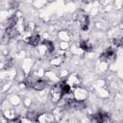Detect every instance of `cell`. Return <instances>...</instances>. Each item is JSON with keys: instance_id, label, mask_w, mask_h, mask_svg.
I'll list each match as a JSON object with an SVG mask.
<instances>
[{"instance_id": "1", "label": "cell", "mask_w": 123, "mask_h": 123, "mask_svg": "<svg viewBox=\"0 0 123 123\" xmlns=\"http://www.w3.org/2000/svg\"><path fill=\"white\" fill-rule=\"evenodd\" d=\"M51 95H52L53 101H55V102L59 101L63 96V93H62V82H60V83L54 85V86L51 89Z\"/></svg>"}, {"instance_id": "2", "label": "cell", "mask_w": 123, "mask_h": 123, "mask_svg": "<svg viewBox=\"0 0 123 123\" xmlns=\"http://www.w3.org/2000/svg\"><path fill=\"white\" fill-rule=\"evenodd\" d=\"M66 107L74 110H82L86 108V104L83 101L75 100V99H68L66 101Z\"/></svg>"}, {"instance_id": "3", "label": "cell", "mask_w": 123, "mask_h": 123, "mask_svg": "<svg viewBox=\"0 0 123 123\" xmlns=\"http://www.w3.org/2000/svg\"><path fill=\"white\" fill-rule=\"evenodd\" d=\"M115 58H116V54L111 48H109L106 51H104L100 57V59L103 61H113Z\"/></svg>"}, {"instance_id": "4", "label": "cell", "mask_w": 123, "mask_h": 123, "mask_svg": "<svg viewBox=\"0 0 123 123\" xmlns=\"http://www.w3.org/2000/svg\"><path fill=\"white\" fill-rule=\"evenodd\" d=\"M92 122H106L108 120H110V116L107 113H103V112H98L96 114L91 115L90 117Z\"/></svg>"}, {"instance_id": "5", "label": "cell", "mask_w": 123, "mask_h": 123, "mask_svg": "<svg viewBox=\"0 0 123 123\" xmlns=\"http://www.w3.org/2000/svg\"><path fill=\"white\" fill-rule=\"evenodd\" d=\"M18 31L16 29H14V27L12 28H7L6 32H5V38H13L15 37L18 36Z\"/></svg>"}, {"instance_id": "6", "label": "cell", "mask_w": 123, "mask_h": 123, "mask_svg": "<svg viewBox=\"0 0 123 123\" xmlns=\"http://www.w3.org/2000/svg\"><path fill=\"white\" fill-rule=\"evenodd\" d=\"M47 86V83L44 81V80H37L36 81L34 84H33V87L36 89V90H43Z\"/></svg>"}, {"instance_id": "7", "label": "cell", "mask_w": 123, "mask_h": 123, "mask_svg": "<svg viewBox=\"0 0 123 123\" xmlns=\"http://www.w3.org/2000/svg\"><path fill=\"white\" fill-rule=\"evenodd\" d=\"M80 23H81V27L84 31H86L88 28V24H89V19L88 16L86 14H83L82 17L80 18Z\"/></svg>"}, {"instance_id": "8", "label": "cell", "mask_w": 123, "mask_h": 123, "mask_svg": "<svg viewBox=\"0 0 123 123\" xmlns=\"http://www.w3.org/2000/svg\"><path fill=\"white\" fill-rule=\"evenodd\" d=\"M39 40H40V37L38 35H34V36L28 37V43L33 46H37L38 44Z\"/></svg>"}, {"instance_id": "9", "label": "cell", "mask_w": 123, "mask_h": 123, "mask_svg": "<svg viewBox=\"0 0 123 123\" xmlns=\"http://www.w3.org/2000/svg\"><path fill=\"white\" fill-rule=\"evenodd\" d=\"M80 47H81V49H83L86 52H90L92 50V45L90 43H88L87 41H85V40H82L80 42Z\"/></svg>"}, {"instance_id": "10", "label": "cell", "mask_w": 123, "mask_h": 123, "mask_svg": "<svg viewBox=\"0 0 123 123\" xmlns=\"http://www.w3.org/2000/svg\"><path fill=\"white\" fill-rule=\"evenodd\" d=\"M42 44L46 46L48 52H53L54 49H55V48H54V44H53V42L50 41V40H44V41L42 42Z\"/></svg>"}, {"instance_id": "11", "label": "cell", "mask_w": 123, "mask_h": 123, "mask_svg": "<svg viewBox=\"0 0 123 123\" xmlns=\"http://www.w3.org/2000/svg\"><path fill=\"white\" fill-rule=\"evenodd\" d=\"M15 22H16V17L15 16H12L11 18L8 19V26H7V28H12V27H14Z\"/></svg>"}, {"instance_id": "12", "label": "cell", "mask_w": 123, "mask_h": 123, "mask_svg": "<svg viewBox=\"0 0 123 123\" xmlns=\"http://www.w3.org/2000/svg\"><path fill=\"white\" fill-rule=\"evenodd\" d=\"M70 91H71V89H70L69 85H67L65 82H62V93H63V95L70 93Z\"/></svg>"}, {"instance_id": "13", "label": "cell", "mask_w": 123, "mask_h": 123, "mask_svg": "<svg viewBox=\"0 0 123 123\" xmlns=\"http://www.w3.org/2000/svg\"><path fill=\"white\" fill-rule=\"evenodd\" d=\"M26 116H27V118H28L29 120L37 121V116H38V115H37L36 112H33V111H32V112H28Z\"/></svg>"}, {"instance_id": "14", "label": "cell", "mask_w": 123, "mask_h": 123, "mask_svg": "<svg viewBox=\"0 0 123 123\" xmlns=\"http://www.w3.org/2000/svg\"><path fill=\"white\" fill-rule=\"evenodd\" d=\"M113 44H115V46H121L123 47V40L122 39H118V38H113L112 39Z\"/></svg>"}]
</instances>
